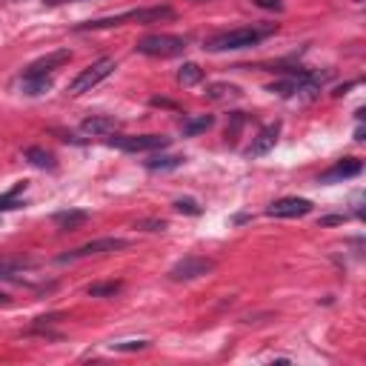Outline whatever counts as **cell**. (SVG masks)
<instances>
[{"label":"cell","instance_id":"7402d4cb","mask_svg":"<svg viewBox=\"0 0 366 366\" xmlns=\"http://www.w3.org/2000/svg\"><path fill=\"white\" fill-rule=\"evenodd\" d=\"M26 189V183H17L12 192H6V194H0V212H12V209H20L23 203H20V198L17 194Z\"/></svg>","mask_w":366,"mask_h":366},{"label":"cell","instance_id":"d4e9b609","mask_svg":"<svg viewBox=\"0 0 366 366\" xmlns=\"http://www.w3.org/2000/svg\"><path fill=\"white\" fill-rule=\"evenodd\" d=\"M135 229H143V232H163L166 229V221H158V217H146V221H138Z\"/></svg>","mask_w":366,"mask_h":366},{"label":"cell","instance_id":"f546056e","mask_svg":"<svg viewBox=\"0 0 366 366\" xmlns=\"http://www.w3.org/2000/svg\"><path fill=\"white\" fill-rule=\"evenodd\" d=\"M355 3H363V0H355Z\"/></svg>","mask_w":366,"mask_h":366},{"label":"cell","instance_id":"277c9868","mask_svg":"<svg viewBox=\"0 0 366 366\" xmlns=\"http://www.w3.org/2000/svg\"><path fill=\"white\" fill-rule=\"evenodd\" d=\"M115 66H117V63H115L112 58H101V60H94L92 66H86V69L81 72V75L69 83V94H83V92H92L97 83L106 81V78L112 75Z\"/></svg>","mask_w":366,"mask_h":366},{"label":"cell","instance_id":"2e32d148","mask_svg":"<svg viewBox=\"0 0 366 366\" xmlns=\"http://www.w3.org/2000/svg\"><path fill=\"white\" fill-rule=\"evenodd\" d=\"M23 158H26L32 166H38V169H58V160H55V155L52 152H46V149H40V146H29L26 152H23Z\"/></svg>","mask_w":366,"mask_h":366},{"label":"cell","instance_id":"484cf974","mask_svg":"<svg viewBox=\"0 0 366 366\" xmlns=\"http://www.w3.org/2000/svg\"><path fill=\"white\" fill-rule=\"evenodd\" d=\"M258 9H266V12H283V3L281 0H252Z\"/></svg>","mask_w":366,"mask_h":366},{"label":"cell","instance_id":"603a6c76","mask_svg":"<svg viewBox=\"0 0 366 366\" xmlns=\"http://www.w3.org/2000/svg\"><path fill=\"white\" fill-rule=\"evenodd\" d=\"M115 352H140L149 349V340H124V344H112Z\"/></svg>","mask_w":366,"mask_h":366},{"label":"cell","instance_id":"9a60e30c","mask_svg":"<svg viewBox=\"0 0 366 366\" xmlns=\"http://www.w3.org/2000/svg\"><path fill=\"white\" fill-rule=\"evenodd\" d=\"M29 266H32V260H26V258H0V278L17 281V275H23Z\"/></svg>","mask_w":366,"mask_h":366},{"label":"cell","instance_id":"4fadbf2b","mask_svg":"<svg viewBox=\"0 0 366 366\" xmlns=\"http://www.w3.org/2000/svg\"><path fill=\"white\" fill-rule=\"evenodd\" d=\"M52 221H55V226L60 232H72V229H78V226H83L89 221V212H83V209H69V212H58Z\"/></svg>","mask_w":366,"mask_h":366},{"label":"cell","instance_id":"52a82bcc","mask_svg":"<svg viewBox=\"0 0 366 366\" xmlns=\"http://www.w3.org/2000/svg\"><path fill=\"white\" fill-rule=\"evenodd\" d=\"M212 269H215V260L198 258V255H186L183 260H178L172 269H169V278L172 281H194L201 275H209Z\"/></svg>","mask_w":366,"mask_h":366},{"label":"cell","instance_id":"d6986e66","mask_svg":"<svg viewBox=\"0 0 366 366\" xmlns=\"http://www.w3.org/2000/svg\"><path fill=\"white\" fill-rule=\"evenodd\" d=\"M181 163H183V158H178V155H158V158L146 160V169H149V172H169V169H178Z\"/></svg>","mask_w":366,"mask_h":366},{"label":"cell","instance_id":"f1b7e54d","mask_svg":"<svg viewBox=\"0 0 366 366\" xmlns=\"http://www.w3.org/2000/svg\"><path fill=\"white\" fill-rule=\"evenodd\" d=\"M46 3H75V0H46Z\"/></svg>","mask_w":366,"mask_h":366},{"label":"cell","instance_id":"44dd1931","mask_svg":"<svg viewBox=\"0 0 366 366\" xmlns=\"http://www.w3.org/2000/svg\"><path fill=\"white\" fill-rule=\"evenodd\" d=\"M120 289H124V283H120V281H106V283H92L86 292H89L92 298H115Z\"/></svg>","mask_w":366,"mask_h":366},{"label":"cell","instance_id":"4316f807","mask_svg":"<svg viewBox=\"0 0 366 366\" xmlns=\"http://www.w3.org/2000/svg\"><path fill=\"white\" fill-rule=\"evenodd\" d=\"M344 221H347V215H329V217H321V226H338Z\"/></svg>","mask_w":366,"mask_h":366},{"label":"cell","instance_id":"8fae6325","mask_svg":"<svg viewBox=\"0 0 366 366\" xmlns=\"http://www.w3.org/2000/svg\"><path fill=\"white\" fill-rule=\"evenodd\" d=\"M69 60H72V52H69V49H60V52L43 55L40 60H35V63L26 69V75H49L52 69H58V66H63V63H69Z\"/></svg>","mask_w":366,"mask_h":366},{"label":"cell","instance_id":"ffe728a7","mask_svg":"<svg viewBox=\"0 0 366 366\" xmlns=\"http://www.w3.org/2000/svg\"><path fill=\"white\" fill-rule=\"evenodd\" d=\"M203 81V69L198 63H183L178 72V83L181 86H198Z\"/></svg>","mask_w":366,"mask_h":366},{"label":"cell","instance_id":"ac0fdd59","mask_svg":"<svg viewBox=\"0 0 366 366\" xmlns=\"http://www.w3.org/2000/svg\"><path fill=\"white\" fill-rule=\"evenodd\" d=\"M215 126V117L212 115H201V117H192V120H183V135L186 138H194V135H201V132H206V129H212Z\"/></svg>","mask_w":366,"mask_h":366},{"label":"cell","instance_id":"ba28073f","mask_svg":"<svg viewBox=\"0 0 366 366\" xmlns=\"http://www.w3.org/2000/svg\"><path fill=\"white\" fill-rule=\"evenodd\" d=\"M309 212H312V201H306V198H281L266 209L269 217H303Z\"/></svg>","mask_w":366,"mask_h":366},{"label":"cell","instance_id":"e0dca14e","mask_svg":"<svg viewBox=\"0 0 366 366\" xmlns=\"http://www.w3.org/2000/svg\"><path fill=\"white\" fill-rule=\"evenodd\" d=\"M206 97L209 101H235V97H240V89L235 83H209Z\"/></svg>","mask_w":366,"mask_h":366},{"label":"cell","instance_id":"cb8c5ba5","mask_svg":"<svg viewBox=\"0 0 366 366\" xmlns=\"http://www.w3.org/2000/svg\"><path fill=\"white\" fill-rule=\"evenodd\" d=\"M175 212H183V215H201L203 209L198 206V201H192V198H181V201H175Z\"/></svg>","mask_w":366,"mask_h":366},{"label":"cell","instance_id":"8992f818","mask_svg":"<svg viewBox=\"0 0 366 366\" xmlns=\"http://www.w3.org/2000/svg\"><path fill=\"white\" fill-rule=\"evenodd\" d=\"M109 146L120 152H155V149H166L169 138L163 135H115L109 138Z\"/></svg>","mask_w":366,"mask_h":366},{"label":"cell","instance_id":"5b68a950","mask_svg":"<svg viewBox=\"0 0 366 366\" xmlns=\"http://www.w3.org/2000/svg\"><path fill=\"white\" fill-rule=\"evenodd\" d=\"M129 240L126 238H97V240H89L83 247L72 249L69 255H60L58 263H69V260H81V258H92V255H109V252H120L126 249Z\"/></svg>","mask_w":366,"mask_h":366},{"label":"cell","instance_id":"83f0119b","mask_svg":"<svg viewBox=\"0 0 366 366\" xmlns=\"http://www.w3.org/2000/svg\"><path fill=\"white\" fill-rule=\"evenodd\" d=\"M12 303V298L9 295H3V292H0V306H9Z\"/></svg>","mask_w":366,"mask_h":366},{"label":"cell","instance_id":"30bf717a","mask_svg":"<svg viewBox=\"0 0 366 366\" xmlns=\"http://www.w3.org/2000/svg\"><path fill=\"white\" fill-rule=\"evenodd\" d=\"M278 135H281V124H272V126L260 129V135L252 140V146L247 149V155H249V158H260V155H266V152H272L275 143H278Z\"/></svg>","mask_w":366,"mask_h":366},{"label":"cell","instance_id":"3957f363","mask_svg":"<svg viewBox=\"0 0 366 366\" xmlns=\"http://www.w3.org/2000/svg\"><path fill=\"white\" fill-rule=\"evenodd\" d=\"M135 49L146 58H178L186 52V40L175 35H146L138 40Z\"/></svg>","mask_w":366,"mask_h":366},{"label":"cell","instance_id":"9c48e42d","mask_svg":"<svg viewBox=\"0 0 366 366\" xmlns=\"http://www.w3.org/2000/svg\"><path fill=\"white\" fill-rule=\"evenodd\" d=\"M363 172V163L358 158H344L338 160L329 172L321 175V183H338V181H349V178H358Z\"/></svg>","mask_w":366,"mask_h":366},{"label":"cell","instance_id":"6da1fadb","mask_svg":"<svg viewBox=\"0 0 366 366\" xmlns=\"http://www.w3.org/2000/svg\"><path fill=\"white\" fill-rule=\"evenodd\" d=\"M129 20L138 23H160V20H175V9L172 6H152V9H132L124 15H112V17H97V20H86L78 23L75 32H86V29H112V26H124Z\"/></svg>","mask_w":366,"mask_h":366},{"label":"cell","instance_id":"7a4b0ae2","mask_svg":"<svg viewBox=\"0 0 366 366\" xmlns=\"http://www.w3.org/2000/svg\"><path fill=\"white\" fill-rule=\"evenodd\" d=\"M275 26H266V29H232V32H221L203 43L206 52H232V49H249L258 46L266 35H272Z\"/></svg>","mask_w":366,"mask_h":366},{"label":"cell","instance_id":"5bb4252c","mask_svg":"<svg viewBox=\"0 0 366 366\" xmlns=\"http://www.w3.org/2000/svg\"><path fill=\"white\" fill-rule=\"evenodd\" d=\"M20 89H23V94L38 97V94H43V92L52 89V75H26V72H23Z\"/></svg>","mask_w":366,"mask_h":366},{"label":"cell","instance_id":"7c38bea8","mask_svg":"<svg viewBox=\"0 0 366 366\" xmlns=\"http://www.w3.org/2000/svg\"><path fill=\"white\" fill-rule=\"evenodd\" d=\"M117 126H120V120H115L109 115H92V117H86L81 124V129L86 135H115Z\"/></svg>","mask_w":366,"mask_h":366}]
</instances>
